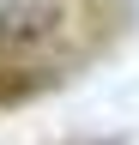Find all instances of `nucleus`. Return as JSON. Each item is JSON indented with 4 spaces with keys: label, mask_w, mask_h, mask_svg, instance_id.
<instances>
[{
    "label": "nucleus",
    "mask_w": 139,
    "mask_h": 145,
    "mask_svg": "<svg viewBox=\"0 0 139 145\" xmlns=\"http://www.w3.org/2000/svg\"><path fill=\"white\" fill-rule=\"evenodd\" d=\"M48 30H55V6H48V0H12V6H0V42L6 48L37 42Z\"/></svg>",
    "instance_id": "f257e3e1"
}]
</instances>
